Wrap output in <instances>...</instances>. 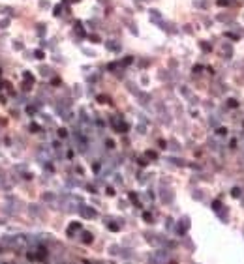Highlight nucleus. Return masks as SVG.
<instances>
[{"label": "nucleus", "instance_id": "nucleus-1", "mask_svg": "<svg viewBox=\"0 0 244 264\" xmlns=\"http://www.w3.org/2000/svg\"><path fill=\"white\" fill-rule=\"evenodd\" d=\"M227 4V0H218V6H225Z\"/></svg>", "mask_w": 244, "mask_h": 264}]
</instances>
